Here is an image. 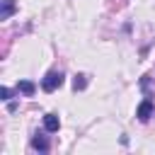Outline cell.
<instances>
[{"label": "cell", "instance_id": "cell-2", "mask_svg": "<svg viewBox=\"0 0 155 155\" xmlns=\"http://www.w3.org/2000/svg\"><path fill=\"white\" fill-rule=\"evenodd\" d=\"M136 116H138V121H148L150 116H153V99H143L140 104H138V109H136Z\"/></svg>", "mask_w": 155, "mask_h": 155}, {"label": "cell", "instance_id": "cell-4", "mask_svg": "<svg viewBox=\"0 0 155 155\" xmlns=\"http://www.w3.org/2000/svg\"><path fill=\"white\" fill-rule=\"evenodd\" d=\"M58 128H61L58 114H46V116H44V131H46V133H56Z\"/></svg>", "mask_w": 155, "mask_h": 155}, {"label": "cell", "instance_id": "cell-3", "mask_svg": "<svg viewBox=\"0 0 155 155\" xmlns=\"http://www.w3.org/2000/svg\"><path fill=\"white\" fill-rule=\"evenodd\" d=\"M31 148L39 150V153H48V150H51V143H48V138H46L44 133H34V138H31Z\"/></svg>", "mask_w": 155, "mask_h": 155}, {"label": "cell", "instance_id": "cell-1", "mask_svg": "<svg viewBox=\"0 0 155 155\" xmlns=\"http://www.w3.org/2000/svg\"><path fill=\"white\" fill-rule=\"evenodd\" d=\"M63 80H65V75H63L61 70H51V73H46V78L41 80V90H44V92H56V90L63 85Z\"/></svg>", "mask_w": 155, "mask_h": 155}, {"label": "cell", "instance_id": "cell-5", "mask_svg": "<svg viewBox=\"0 0 155 155\" xmlns=\"http://www.w3.org/2000/svg\"><path fill=\"white\" fill-rule=\"evenodd\" d=\"M17 92H22L24 97H34V92H36V85H34L31 80H19V82H17Z\"/></svg>", "mask_w": 155, "mask_h": 155}, {"label": "cell", "instance_id": "cell-8", "mask_svg": "<svg viewBox=\"0 0 155 155\" xmlns=\"http://www.w3.org/2000/svg\"><path fill=\"white\" fill-rule=\"evenodd\" d=\"M0 94H2L0 99H5V102H10V99H12V90H10V87H2V90H0Z\"/></svg>", "mask_w": 155, "mask_h": 155}, {"label": "cell", "instance_id": "cell-7", "mask_svg": "<svg viewBox=\"0 0 155 155\" xmlns=\"http://www.w3.org/2000/svg\"><path fill=\"white\" fill-rule=\"evenodd\" d=\"M85 87H87V78H85V75H75V78H73V90H75V92H82Z\"/></svg>", "mask_w": 155, "mask_h": 155}, {"label": "cell", "instance_id": "cell-6", "mask_svg": "<svg viewBox=\"0 0 155 155\" xmlns=\"http://www.w3.org/2000/svg\"><path fill=\"white\" fill-rule=\"evenodd\" d=\"M17 10L15 0H2V7H0V19H10V15Z\"/></svg>", "mask_w": 155, "mask_h": 155}]
</instances>
